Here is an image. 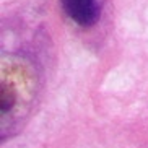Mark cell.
<instances>
[{"label": "cell", "mask_w": 148, "mask_h": 148, "mask_svg": "<svg viewBox=\"0 0 148 148\" xmlns=\"http://www.w3.org/2000/svg\"><path fill=\"white\" fill-rule=\"evenodd\" d=\"M60 2L65 13L80 26H91L99 18L98 0H60Z\"/></svg>", "instance_id": "cell-1"}]
</instances>
